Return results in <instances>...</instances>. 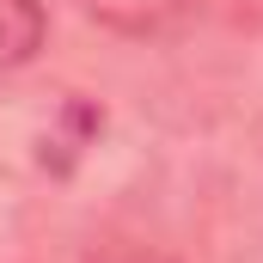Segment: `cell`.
<instances>
[{
	"label": "cell",
	"mask_w": 263,
	"mask_h": 263,
	"mask_svg": "<svg viewBox=\"0 0 263 263\" xmlns=\"http://www.w3.org/2000/svg\"><path fill=\"white\" fill-rule=\"evenodd\" d=\"M92 18H104L110 31H129V37H153V31H172L190 0H80Z\"/></svg>",
	"instance_id": "cell-1"
},
{
	"label": "cell",
	"mask_w": 263,
	"mask_h": 263,
	"mask_svg": "<svg viewBox=\"0 0 263 263\" xmlns=\"http://www.w3.org/2000/svg\"><path fill=\"white\" fill-rule=\"evenodd\" d=\"M43 49V6L37 0H0V73L25 67Z\"/></svg>",
	"instance_id": "cell-2"
}]
</instances>
